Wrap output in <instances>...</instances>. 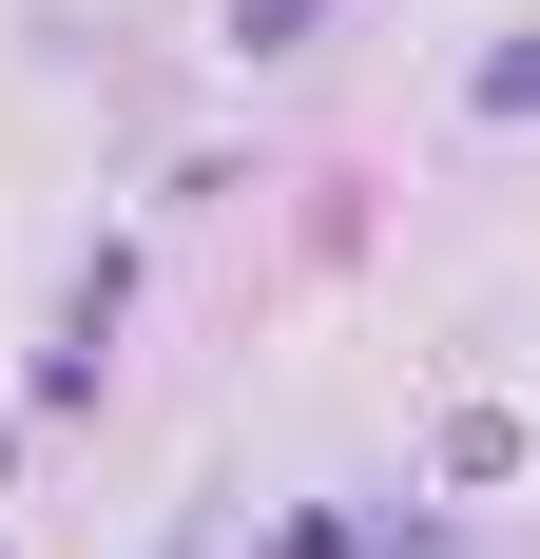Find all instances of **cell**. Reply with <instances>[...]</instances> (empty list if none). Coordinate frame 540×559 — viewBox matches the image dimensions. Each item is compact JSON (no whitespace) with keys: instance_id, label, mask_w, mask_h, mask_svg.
I'll use <instances>...</instances> for the list:
<instances>
[{"instance_id":"1","label":"cell","mask_w":540,"mask_h":559,"mask_svg":"<svg viewBox=\"0 0 540 559\" xmlns=\"http://www.w3.org/2000/svg\"><path fill=\"white\" fill-rule=\"evenodd\" d=\"M483 116H540V39H502V58H483Z\"/></svg>"},{"instance_id":"2","label":"cell","mask_w":540,"mask_h":559,"mask_svg":"<svg viewBox=\"0 0 540 559\" xmlns=\"http://www.w3.org/2000/svg\"><path fill=\"white\" fill-rule=\"evenodd\" d=\"M309 20H328V0H232V39H309Z\"/></svg>"}]
</instances>
